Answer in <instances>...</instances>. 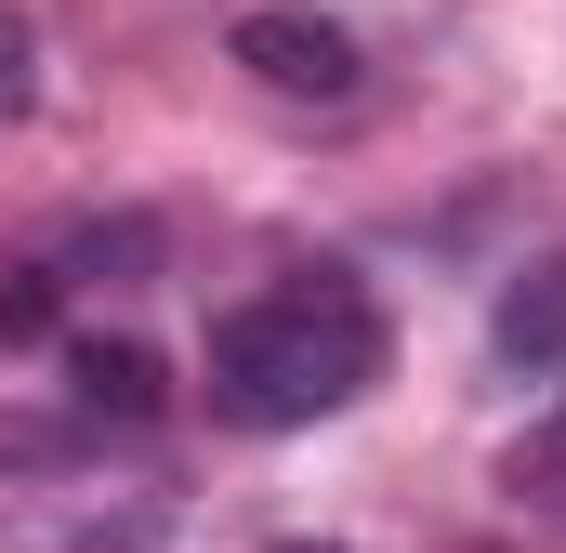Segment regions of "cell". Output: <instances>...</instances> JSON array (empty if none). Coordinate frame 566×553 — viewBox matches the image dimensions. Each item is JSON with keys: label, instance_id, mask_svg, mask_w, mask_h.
<instances>
[{"label": "cell", "instance_id": "6da1fadb", "mask_svg": "<svg viewBox=\"0 0 566 553\" xmlns=\"http://www.w3.org/2000/svg\"><path fill=\"white\" fill-rule=\"evenodd\" d=\"M382 303L356 276H290L264 303H238L211 330V409L251 421V435H290V421H329L382 383Z\"/></svg>", "mask_w": 566, "mask_h": 553}, {"label": "cell", "instance_id": "7a4b0ae2", "mask_svg": "<svg viewBox=\"0 0 566 553\" xmlns=\"http://www.w3.org/2000/svg\"><path fill=\"white\" fill-rule=\"evenodd\" d=\"M171 501L119 474H13L0 488V553H158Z\"/></svg>", "mask_w": 566, "mask_h": 553}, {"label": "cell", "instance_id": "3957f363", "mask_svg": "<svg viewBox=\"0 0 566 553\" xmlns=\"http://www.w3.org/2000/svg\"><path fill=\"white\" fill-rule=\"evenodd\" d=\"M238 66L290 93V106H343L369 66H356V27H329L316 0H264V13H238Z\"/></svg>", "mask_w": 566, "mask_h": 553}, {"label": "cell", "instance_id": "277c9868", "mask_svg": "<svg viewBox=\"0 0 566 553\" xmlns=\"http://www.w3.org/2000/svg\"><path fill=\"white\" fill-rule=\"evenodd\" d=\"M501 501H514L527 528H554V541H566V383L541 396V421L501 448Z\"/></svg>", "mask_w": 566, "mask_h": 553}, {"label": "cell", "instance_id": "5b68a950", "mask_svg": "<svg viewBox=\"0 0 566 553\" xmlns=\"http://www.w3.org/2000/svg\"><path fill=\"white\" fill-rule=\"evenodd\" d=\"M66 383H80V409H93V421H158V409H171V369H158L145 343H80Z\"/></svg>", "mask_w": 566, "mask_h": 553}, {"label": "cell", "instance_id": "8992f818", "mask_svg": "<svg viewBox=\"0 0 566 553\" xmlns=\"http://www.w3.org/2000/svg\"><path fill=\"white\" fill-rule=\"evenodd\" d=\"M145 264H158V225H145V211H119V225H80L40 276H53V290H145Z\"/></svg>", "mask_w": 566, "mask_h": 553}, {"label": "cell", "instance_id": "52a82bcc", "mask_svg": "<svg viewBox=\"0 0 566 553\" xmlns=\"http://www.w3.org/2000/svg\"><path fill=\"white\" fill-rule=\"evenodd\" d=\"M488 330H501V356H514V369H566V264H527L514 290H501V316H488Z\"/></svg>", "mask_w": 566, "mask_h": 553}, {"label": "cell", "instance_id": "ba28073f", "mask_svg": "<svg viewBox=\"0 0 566 553\" xmlns=\"http://www.w3.org/2000/svg\"><path fill=\"white\" fill-rule=\"evenodd\" d=\"M27 106H40V27L0 0V119H27Z\"/></svg>", "mask_w": 566, "mask_h": 553}, {"label": "cell", "instance_id": "9c48e42d", "mask_svg": "<svg viewBox=\"0 0 566 553\" xmlns=\"http://www.w3.org/2000/svg\"><path fill=\"white\" fill-rule=\"evenodd\" d=\"M53 303H66V290H53V276L27 264L13 290H0V343H27V330H53Z\"/></svg>", "mask_w": 566, "mask_h": 553}, {"label": "cell", "instance_id": "30bf717a", "mask_svg": "<svg viewBox=\"0 0 566 553\" xmlns=\"http://www.w3.org/2000/svg\"><path fill=\"white\" fill-rule=\"evenodd\" d=\"M290 553H316V541H290Z\"/></svg>", "mask_w": 566, "mask_h": 553}]
</instances>
